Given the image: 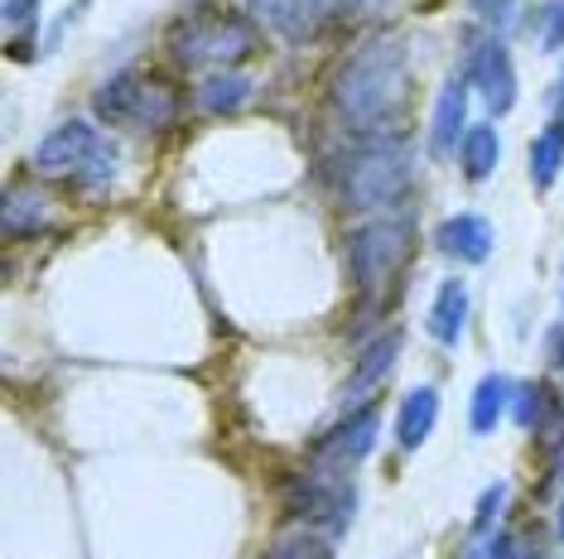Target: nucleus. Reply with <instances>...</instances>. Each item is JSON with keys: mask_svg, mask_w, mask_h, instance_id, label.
Instances as JSON below:
<instances>
[{"mask_svg": "<svg viewBox=\"0 0 564 559\" xmlns=\"http://www.w3.org/2000/svg\"><path fill=\"white\" fill-rule=\"evenodd\" d=\"M401 333H381L371 348L362 352V362L352 366V376L343 381V410H362V405H371V396L381 391V381H387L395 372V358H401Z\"/></svg>", "mask_w": 564, "mask_h": 559, "instance_id": "10", "label": "nucleus"}, {"mask_svg": "<svg viewBox=\"0 0 564 559\" xmlns=\"http://www.w3.org/2000/svg\"><path fill=\"white\" fill-rule=\"evenodd\" d=\"M502 506H507V482H492V487L482 492V502H478V516H473V530H478V536H487V530H492V520L502 516Z\"/></svg>", "mask_w": 564, "mask_h": 559, "instance_id": "24", "label": "nucleus"}, {"mask_svg": "<svg viewBox=\"0 0 564 559\" xmlns=\"http://www.w3.org/2000/svg\"><path fill=\"white\" fill-rule=\"evenodd\" d=\"M555 536L564 540V497H560V512H555Z\"/></svg>", "mask_w": 564, "mask_h": 559, "instance_id": "27", "label": "nucleus"}, {"mask_svg": "<svg viewBox=\"0 0 564 559\" xmlns=\"http://www.w3.org/2000/svg\"><path fill=\"white\" fill-rule=\"evenodd\" d=\"M468 78H448L440 101H434V121H430V150L434 160H448L458 155V145H464L468 135Z\"/></svg>", "mask_w": 564, "mask_h": 559, "instance_id": "11", "label": "nucleus"}, {"mask_svg": "<svg viewBox=\"0 0 564 559\" xmlns=\"http://www.w3.org/2000/svg\"><path fill=\"white\" fill-rule=\"evenodd\" d=\"M560 169H564V125L550 121L545 131L531 140V184L550 188L560 179Z\"/></svg>", "mask_w": 564, "mask_h": 559, "instance_id": "20", "label": "nucleus"}, {"mask_svg": "<svg viewBox=\"0 0 564 559\" xmlns=\"http://www.w3.org/2000/svg\"><path fill=\"white\" fill-rule=\"evenodd\" d=\"M251 15L265 24L271 34H280L285 44H304L324 20V0H247Z\"/></svg>", "mask_w": 564, "mask_h": 559, "instance_id": "13", "label": "nucleus"}, {"mask_svg": "<svg viewBox=\"0 0 564 559\" xmlns=\"http://www.w3.org/2000/svg\"><path fill=\"white\" fill-rule=\"evenodd\" d=\"M531 40L541 54H560L564 48V0H545L531 15Z\"/></svg>", "mask_w": 564, "mask_h": 559, "instance_id": "21", "label": "nucleus"}, {"mask_svg": "<svg viewBox=\"0 0 564 559\" xmlns=\"http://www.w3.org/2000/svg\"><path fill=\"white\" fill-rule=\"evenodd\" d=\"M40 20V0H6V30L15 34L24 30V24H34Z\"/></svg>", "mask_w": 564, "mask_h": 559, "instance_id": "25", "label": "nucleus"}, {"mask_svg": "<svg viewBox=\"0 0 564 559\" xmlns=\"http://www.w3.org/2000/svg\"><path fill=\"white\" fill-rule=\"evenodd\" d=\"M247 97H251V78H241V73H213V78H203L198 83V111H208V117H232V111L247 107Z\"/></svg>", "mask_w": 564, "mask_h": 559, "instance_id": "18", "label": "nucleus"}, {"mask_svg": "<svg viewBox=\"0 0 564 559\" xmlns=\"http://www.w3.org/2000/svg\"><path fill=\"white\" fill-rule=\"evenodd\" d=\"M497 160H502V140H497L492 125H468L464 145H458V164H464L468 179L482 184L487 174L497 169Z\"/></svg>", "mask_w": 564, "mask_h": 559, "instance_id": "19", "label": "nucleus"}, {"mask_svg": "<svg viewBox=\"0 0 564 559\" xmlns=\"http://www.w3.org/2000/svg\"><path fill=\"white\" fill-rule=\"evenodd\" d=\"M48 212H54V198L34 184H10L6 208H0V227H6V241H24L48 227Z\"/></svg>", "mask_w": 564, "mask_h": 559, "instance_id": "14", "label": "nucleus"}, {"mask_svg": "<svg viewBox=\"0 0 564 559\" xmlns=\"http://www.w3.org/2000/svg\"><path fill=\"white\" fill-rule=\"evenodd\" d=\"M381 6H391V0H338V10H348V15H377Z\"/></svg>", "mask_w": 564, "mask_h": 559, "instance_id": "26", "label": "nucleus"}, {"mask_svg": "<svg viewBox=\"0 0 564 559\" xmlns=\"http://www.w3.org/2000/svg\"><path fill=\"white\" fill-rule=\"evenodd\" d=\"M265 559H333V550H328L324 536H314V530H294V536H280Z\"/></svg>", "mask_w": 564, "mask_h": 559, "instance_id": "22", "label": "nucleus"}, {"mask_svg": "<svg viewBox=\"0 0 564 559\" xmlns=\"http://www.w3.org/2000/svg\"><path fill=\"white\" fill-rule=\"evenodd\" d=\"M410 246H415V232L401 218H377L367 227H357L348 241V271L357 289H381L391 285L395 271L410 261Z\"/></svg>", "mask_w": 564, "mask_h": 559, "instance_id": "6", "label": "nucleus"}, {"mask_svg": "<svg viewBox=\"0 0 564 559\" xmlns=\"http://www.w3.org/2000/svg\"><path fill=\"white\" fill-rule=\"evenodd\" d=\"M93 111L101 125H131V131H170L178 121V92L150 73H117L97 87Z\"/></svg>", "mask_w": 564, "mask_h": 559, "instance_id": "5", "label": "nucleus"}, {"mask_svg": "<svg viewBox=\"0 0 564 559\" xmlns=\"http://www.w3.org/2000/svg\"><path fill=\"white\" fill-rule=\"evenodd\" d=\"M511 401H517V381L492 372L478 381V391H473V410H468V425L473 435H492L497 425H502V415L511 410Z\"/></svg>", "mask_w": 564, "mask_h": 559, "instance_id": "17", "label": "nucleus"}, {"mask_svg": "<svg viewBox=\"0 0 564 559\" xmlns=\"http://www.w3.org/2000/svg\"><path fill=\"white\" fill-rule=\"evenodd\" d=\"M468 10L478 15L482 24H492V30H507L511 20H517L521 0H468Z\"/></svg>", "mask_w": 564, "mask_h": 559, "instance_id": "23", "label": "nucleus"}, {"mask_svg": "<svg viewBox=\"0 0 564 559\" xmlns=\"http://www.w3.org/2000/svg\"><path fill=\"white\" fill-rule=\"evenodd\" d=\"M468 83L478 87V97L497 111V117H507V111L517 107V63H511L507 44L497 40V34H487V40L473 44V54H468Z\"/></svg>", "mask_w": 564, "mask_h": 559, "instance_id": "9", "label": "nucleus"}, {"mask_svg": "<svg viewBox=\"0 0 564 559\" xmlns=\"http://www.w3.org/2000/svg\"><path fill=\"white\" fill-rule=\"evenodd\" d=\"M121 169V155L97 125L87 121H63L58 131H48L34 150V174L44 179H68L78 188H107Z\"/></svg>", "mask_w": 564, "mask_h": 559, "instance_id": "4", "label": "nucleus"}, {"mask_svg": "<svg viewBox=\"0 0 564 559\" xmlns=\"http://www.w3.org/2000/svg\"><path fill=\"white\" fill-rule=\"evenodd\" d=\"M545 559H564V550H555V555H545Z\"/></svg>", "mask_w": 564, "mask_h": 559, "instance_id": "28", "label": "nucleus"}, {"mask_svg": "<svg viewBox=\"0 0 564 559\" xmlns=\"http://www.w3.org/2000/svg\"><path fill=\"white\" fill-rule=\"evenodd\" d=\"M434 425H440V391L434 386L410 391V396L401 401V415H395V443H401L405 453L420 449V443L434 435Z\"/></svg>", "mask_w": 564, "mask_h": 559, "instance_id": "16", "label": "nucleus"}, {"mask_svg": "<svg viewBox=\"0 0 564 559\" xmlns=\"http://www.w3.org/2000/svg\"><path fill=\"white\" fill-rule=\"evenodd\" d=\"M377 429H381V410L377 405H362V410H348L343 425H333L324 439L314 443V463L318 468H333V473H348L352 463H362L377 443Z\"/></svg>", "mask_w": 564, "mask_h": 559, "instance_id": "8", "label": "nucleus"}, {"mask_svg": "<svg viewBox=\"0 0 564 559\" xmlns=\"http://www.w3.org/2000/svg\"><path fill=\"white\" fill-rule=\"evenodd\" d=\"M164 48L184 68H232L256 54V24L223 6H194L170 24Z\"/></svg>", "mask_w": 564, "mask_h": 559, "instance_id": "2", "label": "nucleus"}, {"mask_svg": "<svg viewBox=\"0 0 564 559\" xmlns=\"http://www.w3.org/2000/svg\"><path fill=\"white\" fill-rule=\"evenodd\" d=\"M425 328H430L434 342L458 348V338H464V328H468V285L464 280H444L440 285V295H434V304H430Z\"/></svg>", "mask_w": 564, "mask_h": 559, "instance_id": "15", "label": "nucleus"}, {"mask_svg": "<svg viewBox=\"0 0 564 559\" xmlns=\"http://www.w3.org/2000/svg\"><path fill=\"white\" fill-rule=\"evenodd\" d=\"M410 188V145L401 135H371L348 150L338 169V194L357 212H381L401 202Z\"/></svg>", "mask_w": 564, "mask_h": 559, "instance_id": "3", "label": "nucleus"}, {"mask_svg": "<svg viewBox=\"0 0 564 559\" xmlns=\"http://www.w3.org/2000/svg\"><path fill=\"white\" fill-rule=\"evenodd\" d=\"M410 97V58L405 40H371L343 63L338 83H333V101L357 131H381Z\"/></svg>", "mask_w": 564, "mask_h": 559, "instance_id": "1", "label": "nucleus"}, {"mask_svg": "<svg viewBox=\"0 0 564 559\" xmlns=\"http://www.w3.org/2000/svg\"><path fill=\"white\" fill-rule=\"evenodd\" d=\"M352 506H357L352 482L333 473V468H314L290 487V516H300L304 526L328 530V536H343L352 526Z\"/></svg>", "mask_w": 564, "mask_h": 559, "instance_id": "7", "label": "nucleus"}, {"mask_svg": "<svg viewBox=\"0 0 564 559\" xmlns=\"http://www.w3.org/2000/svg\"><path fill=\"white\" fill-rule=\"evenodd\" d=\"M492 222L478 218V212H458V218L440 222V232H434V246H440V256L458 261V265H482L492 256Z\"/></svg>", "mask_w": 564, "mask_h": 559, "instance_id": "12", "label": "nucleus"}]
</instances>
